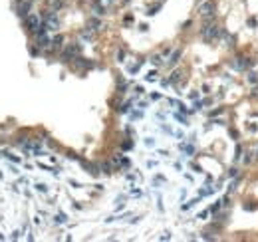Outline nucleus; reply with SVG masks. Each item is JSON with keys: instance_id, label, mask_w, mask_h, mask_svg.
I'll return each instance as SVG.
<instances>
[{"instance_id": "18", "label": "nucleus", "mask_w": 258, "mask_h": 242, "mask_svg": "<svg viewBox=\"0 0 258 242\" xmlns=\"http://www.w3.org/2000/svg\"><path fill=\"white\" fill-rule=\"evenodd\" d=\"M248 131H250V133H256V131H258V127H256L254 123H250V125H248Z\"/></svg>"}, {"instance_id": "24", "label": "nucleus", "mask_w": 258, "mask_h": 242, "mask_svg": "<svg viewBox=\"0 0 258 242\" xmlns=\"http://www.w3.org/2000/svg\"><path fill=\"white\" fill-rule=\"evenodd\" d=\"M256 157H258V151H256Z\"/></svg>"}, {"instance_id": "11", "label": "nucleus", "mask_w": 258, "mask_h": 242, "mask_svg": "<svg viewBox=\"0 0 258 242\" xmlns=\"http://www.w3.org/2000/svg\"><path fill=\"white\" fill-rule=\"evenodd\" d=\"M221 206H222V201H217L213 206H210V212H218V210H221Z\"/></svg>"}, {"instance_id": "2", "label": "nucleus", "mask_w": 258, "mask_h": 242, "mask_svg": "<svg viewBox=\"0 0 258 242\" xmlns=\"http://www.w3.org/2000/svg\"><path fill=\"white\" fill-rule=\"evenodd\" d=\"M228 66H230L232 70H236V72H244L246 68H252V66H254V60H248V58H244V56H236L228 62Z\"/></svg>"}, {"instance_id": "8", "label": "nucleus", "mask_w": 258, "mask_h": 242, "mask_svg": "<svg viewBox=\"0 0 258 242\" xmlns=\"http://www.w3.org/2000/svg\"><path fill=\"white\" fill-rule=\"evenodd\" d=\"M179 58H181V52H179V50H177V52H173L171 60H169V66H175L177 62H179Z\"/></svg>"}, {"instance_id": "1", "label": "nucleus", "mask_w": 258, "mask_h": 242, "mask_svg": "<svg viewBox=\"0 0 258 242\" xmlns=\"http://www.w3.org/2000/svg\"><path fill=\"white\" fill-rule=\"evenodd\" d=\"M201 34H202V38H205L206 42H213V40H218L222 34H225V30H222L218 24H209V26H205L201 30Z\"/></svg>"}, {"instance_id": "6", "label": "nucleus", "mask_w": 258, "mask_h": 242, "mask_svg": "<svg viewBox=\"0 0 258 242\" xmlns=\"http://www.w3.org/2000/svg\"><path fill=\"white\" fill-rule=\"evenodd\" d=\"M246 81H248V83H252V85H256V83H258V74H256V72H248Z\"/></svg>"}, {"instance_id": "22", "label": "nucleus", "mask_w": 258, "mask_h": 242, "mask_svg": "<svg viewBox=\"0 0 258 242\" xmlns=\"http://www.w3.org/2000/svg\"><path fill=\"white\" fill-rule=\"evenodd\" d=\"M206 214H209V210H205V212H201V214H198V218H201V220H205V216Z\"/></svg>"}, {"instance_id": "5", "label": "nucleus", "mask_w": 258, "mask_h": 242, "mask_svg": "<svg viewBox=\"0 0 258 242\" xmlns=\"http://www.w3.org/2000/svg\"><path fill=\"white\" fill-rule=\"evenodd\" d=\"M30 6H32V0H24V2L20 4V8H18L20 16H24V18H26V16H28V10H30Z\"/></svg>"}, {"instance_id": "4", "label": "nucleus", "mask_w": 258, "mask_h": 242, "mask_svg": "<svg viewBox=\"0 0 258 242\" xmlns=\"http://www.w3.org/2000/svg\"><path fill=\"white\" fill-rule=\"evenodd\" d=\"M198 12H201L202 16H206V18H209V16L214 14V4H213V2H202L201 8H198Z\"/></svg>"}, {"instance_id": "19", "label": "nucleus", "mask_w": 258, "mask_h": 242, "mask_svg": "<svg viewBox=\"0 0 258 242\" xmlns=\"http://www.w3.org/2000/svg\"><path fill=\"white\" fill-rule=\"evenodd\" d=\"M244 163H246V165H248V163H252V153H246V157H244Z\"/></svg>"}, {"instance_id": "16", "label": "nucleus", "mask_w": 258, "mask_h": 242, "mask_svg": "<svg viewBox=\"0 0 258 242\" xmlns=\"http://www.w3.org/2000/svg\"><path fill=\"white\" fill-rule=\"evenodd\" d=\"M221 113H222V107H217V109L210 111V117H214V115H221Z\"/></svg>"}, {"instance_id": "21", "label": "nucleus", "mask_w": 258, "mask_h": 242, "mask_svg": "<svg viewBox=\"0 0 258 242\" xmlns=\"http://www.w3.org/2000/svg\"><path fill=\"white\" fill-rule=\"evenodd\" d=\"M222 204H225V206H228V204H230V197H225V199H222Z\"/></svg>"}, {"instance_id": "20", "label": "nucleus", "mask_w": 258, "mask_h": 242, "mask_svg": "<svg viewBox=\"0 0 258 242\" xmlns=\"http://www.w3.org/2000/svg\"><path fill=\"white\" fill-rule=\"evenodd\" d=\"M121 147H123V149H131V147H133V143H131V141H125Z\"/></svg>"}, {"instance_id": "23", "label": "nucleus", "mask_w": 258, "mask_h": 242, "mask_svg": "<svg viewBox=\"0 0 258 242\" xmlns=\"http://www.w3.org/2000/svg\"><path fill=\"white\" fill-rule=\"evenodd\" d=\"M252 97H258V85L254 87V91H252Z\"/></svg>"}, {"instance_id": "15", "label": "nucleus", "mask_w": 258, "mask_h": 242, "mask_svg": "<svg viewBox=\"0 0 258 242\" xmlns=\"http://www.w3.org/2000/svg\"><path fill=\"white\" fill-rule=\"evenodd\" d=\"M236 175H238V169H236V167H230V169H228V177H236Z\"/></svg>"}, {"instance_id": "3", "label": "nucleus", "mask_w": 258, "mask_h": 242, "mask_svg": "<svg viewBox=\"0 0 258 242\" xmlns=\"http://www.w3.org/2000/svg\"><path fill=\"white\" fill-rule=\"evenodd\" d=\"M26 28H28L30 32H38V28H40V20H38L36 14L26 16Z\"/></svg>"}, {"instance_id": "17", "label": "nucleus", "mask_w": 258, "mask_h": 242, "mask_svg": "<svg viewBox=\"0 0 258 242\" xmlns=\"http://www.w3.org/2000/svg\"><path fill=\"white\" fill-rule=\"evenodd\" d=\"M151 62H153L155 66H161V56H153V60H151Z\"/></svg>"}, {"instance_id": "10", "label": "nucleus", "mask_w": 258, "mask_h": 242, "mask_svg": "<svg viewBox=\"0 0 258 242\" xmlns=\"http://www.w3.org/2000/svg\"><path fill=\"white\" fill-rule=\"evenodd\" d=\"M240 157H242V145H236V149H234V159L238 161Z\"/></svg>"}, {"instance_id": "7", "label": "nucleus", "mask_w": 258, "mask_h": 242, "mask_svg": "<svg viewBox=\"0 0 258 242\" xmlns=\"http://www.w3.org/2000/svg\"><path fill=\"white\" fill-rule=\"evenodd\" d=\"M62 42H64V36H56V38L52 40V48L54 50H60L62 48Z\"/></svg>"}, {"instance_id": "9", "label": "nucleus", "mask_w": 258, "mask_h": 242, "mask_svg": "<svg viewBox=\"0 0 258 242\" xmlns=\"http://www.w3.org/2000/svg\"><path fill=\"white\" fill-rule=\"evenodd\" d=\"M242 208H244V210H256L258 204H256V202H244V204H242Z\"/></svg>"}, {"instance_id": "13", "label": "nucleus", "mask_w": 258, "mask_h": 242, "mask_svg": "<svg viewBox=\"0 0 258 242\" xmlns=\"http://www.w3.org/2000/svg\"><path fill=\"white\" fill-rule=\"evenodd\" d=\"M228 133H230V137H232V139H234V141H238V137H240V133H238V131H236V129H228Z\"/></svg>"}, {"instance_id": "14", "label": "nucleus", "mask_w": 258, "mask_h": 242, "mask_svg": "<svg viewBox=\"0 0 258 242\" xmlns=\"http://www.w3.org/2000/svg\"><path fill=\"white\" fill-rule=\"evenodd\" d=\"M246 24H248L250 28H256V26H258V20H256V18H248V20H246Z\"/></svg>"}, {"instance_id": "12", "label": "nucleus", "mask_w": 258, "mask_h": 242, "mask_svg": "<svg viewBox=\"0 0 258 242\" xmlns=\"http://www.w3.org/2000/svg\"><path fill=\"white\" fill-rule=\"evenodd\" d=\"M181 76H183V74H181L179 70H177V72H173V76H171V81H173V83H175V81H179V80H181Z\"/></svg>"}]
</instances>
